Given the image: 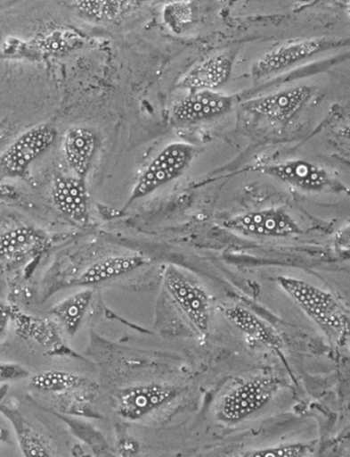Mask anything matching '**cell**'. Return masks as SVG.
I'll return each mask as SVG.
<instances>
[{"instance_id":"10","label":"cell","mask_w":350,"mask_h":457,"mask_svg":"<svg viewBox=\"0 0 350 457\" xmlns=\"http://www.w3.org/2000/svg\"><path fill=\"white\" fill-rule=\"evenodd\" d=\"M312 96L313 91L309 87L297 86L251 100L245 107L259 116L285 123L303 109Z\"/></svg>"},{"instance_id":"23","label":"cell","mask_w":350,"mask_h":457,"mask_svg":"<svg viewBox=\"0 0 350 457\" xmlns=\"http://www.w3.org/2000/svg\"><path fill=\"white\" fill-rule=\"evenodd\" d=\"M163 20L172 32L180 35L187 26L191 24L194 18L193 5L191 2H172L164 6Z\"/></svg>"},{"instance_id":"8","label":"cell","mask_w":350,"mask_h":457,"mask_svg":"<svg viewBox=\"0 0 350 457\" xmlns=\"http://www.w3.org/2000/svg\"><path fill=\"white\" fill-rule=\"evenodd\" d=\"M178 395L177 387L151 382L121 389L117 395L118 413L127 420H139L167 404Z\"/></svg>"},{"instance_id":"18","label":"cell","mask_w":350,"mask_h":457,"mask_svg":"<svg viewBox=\"0 0 350 457\" xmlns=\"http://www.w3.org/2000/svg\"><path fill=\"white\" fill-rule=\"evenodd\" d=\"M15 431L20 450L24 457H53L35 428L17 412H4Z\"/></svg>"},{"instance_id":"22","label":"cell","mask_w":350,"mask_h":457,"mask_svg":"<svg viewBox=\"0 0 350 457\" xmlns=\"http://www.w3.org/2000/svg\"><path fill=\"white\" fill-rule=\"evenodd\" d=\"M42 241L40 234L35 228L21 227L0 234V259L9 258L18 253L25 252Z\"/></svg>"},{"instance_id":"3","label":"cell","mask_w":350,"mask_h":457,"mask_svg":"<svg viewBox=\"0 0 350 457\" xmlns=\"http://www.w3.org/2000/svg\"><path fill=\"white\" fill-rule=\"evenodd\" d=\"M164 286L171 298L200 335L210 328L211 301L205 288L173 265L164 271Z\"/></svg>"},{"instance_id":"25","label":"cell","mask_w":350,"mask_h":457,"mask_svg":"<svg viewBox=\"0 0 350 457\" xmlns=\"http://www.w3.org/2000/svg\"><path fill=\"white\" fill-rule=\"evenodd\" d=\"M27 370L13 362H0V382L21 380L28 378Z\"/></svg>"},{"instance_id":"24","label":"cell","mask_w":350,"mask_h":457,"mask_svg":"<svg viewBox=\"0 0 350 457\" xmlns=\"http://www.w3.org/2000/svg\"><path fill=\"white\" fill-rule=\"evenodd\" d=\"M312 453V446L305 445V443L297 442L246 450V452L226 455L224 457H309Z\"/></svg>"},{"instance_id":"5","label":"cell","mask_w":350,"mask_h":457,"mask_svg":"<svg viewBox=\"0 0 350 457\" xmlns=\"http://www.w3.org/2000/svg\"><path fill=\"white\" fill-rule=\"evenodd\" d=\"M57 132L50 124H39L20 136L0 157V170L6 177L24 176L28 167L49 149Z\"/></svg>"},{"instance_id":"7","label":"cell","mask_w":350,"mask_h":457,"mask_svg":"<svg viewBox=\"0 0 350 457\" xmlns=\"http://www.w3.org/2000/svg\"><path fill=\"white\" fill-rule=\"evenodd\" d=\"M258 170L281 183L309 193L325 192L339 187L324 167L306 160H288L261 166Z\"/></svg>"},{"instance_id":"17","label":"cell","mask_w":350,"mask_h":457,"mask_svg":"<svg viewBox=\"0 0 350 457\" xmlns=\"http://www.w3.org/2000/svg\"><path fill=\"white\" fill-rule=\"evenodd\" d=\"M93 299L91 290L80 291L67 297L53 308L52 313L67 333L73 336L82 325L87 308Z\"/></svg>"},{"instance_id":"2","label":"cell","mask_w":350,"mask_h":457,"mask_svg":"<svg viewBox=\"0 0 350 457\" xmlns=\"http://www.w3.org/2000/svg\"><path fill=\"white\" fill-rule=\"evenodd\" d=\"M195 150L185 143H174L159 152L134 184L127 205L134 201L150 196L171 181L177 179L190 167Z\"/></svg>"},{"instance_id":"20","label":"cell","mask_w":350,"mask_h":457,"mask_svg":"<svg viewBox=\"0 0 350 457\" xmlns=\"http://www.w3.org/2000/svg\"><path fill=\"white\" fill-rule=\"evenodd\" d=\"M84 45V38L71 30H58L40 38L33 40L29 46L30 50H37L46 55H59L80 48Z\"/></svg>"},{"instance_id":"9","label":"cell","mask_w":350,"mask_h":457,"mask_svg":"<svg viewBox=\"0 0 350 457\" xmlns=\"http://www.w3.org/2000/svg\"><path fill=\"white\" fill-rule=\"evenodd\" d=\"M335 45L334 40L311 38L281 46L259 58L252 67V75L256 79L274 75L305 62L315 54L331 49Z\"/></svg>"},{"instance_id":"11","label":"cell","mask_w":350,"mask_h":457,"mask_svg":"<svg viewBox=\"0 0 350 457\" xmlns=\"http://www.w3.org/2000/svg\"><path fill=\"white\" fill-rule=\"evenodd\" d=\"M232 98L213 91L191 93L172 107L179 123H194L224 116L232 110Z\"/></svg>"},{"instance_id":"13","label":"cell","mask_w":350,"mask_h":457,"mask_svg":"<svg viewBox=\"0 0 350 457\" xmlns=\"http://www.w3.org/2000/svg\"><path fill=\"white\" fill-rule=\"evenodd\" d=\"M53 200L60 212L74 223L85 225L89 220V196L84 179L58 176L53 179Z\"/></svg>"},{"instance_id":"19","label":"cell","mask_w":350,"mask_h":457,"mask_svg":"<svg viewBox=\"0 0 350 457\" xmlns=\"http://www.w3.org/2000/svg\"><path fill=\"white\" fill-rule=\"evenodd\" d=\"M85 379L83 376L50 370L32 376L30 386L37 391L48 393H62L71 391L85 385Z\"/></svg>"},{"instance_id":"16","label":"cell","mask_w":350,"mask_h":457,"mask_svg":"<svg viewBox=\"0 0 350 457\" xmlns=\"http://www.w3.org/2000/svg\"><path fill=\"white\" fill-rule=\"evenodd\" d=\"M148 264V260L141 255H113L96 262L80 275L79 286H93L101 284L131 273Z\"/></svg>"},{"instance_id":"12","label":"cell","mask_w":350,"mask_h":457,"mask_svg":"<svg viewBox=\"0 0 350 457\" xmlns=\"http://www.w3.org/2000/svg\"><path fill=\"white\" fill-rule=\"evenodd\" d=\"M232 66L233 57L230 54L215 55L188 71L179 80L178 88L191 93L215 92L230 79Z\"/></svg>"},{"instance_id":"1","label":"cell","mask_w":350,"mask_h":457,"mask_svg":"<svg viewBox=\"0 0 350 457\" xmlns=\"http://www.w3.org/2000/svg\"><path fill=\"white\" fill-rule=\"evenodd\" d=\"M281 290L289 295L330 339L345 345L349 334V314L335 295L311 282L292 277H279Z\"/></svg>"},{"instance_id":"21","label":"cell","mask_w":350,"mask_h":457,"mask_svg":"<svg viewBox=\"0 0 350 457\" xmlns=\"http://www.w3.org/2000/svg\"><path fill=\"white\" fill-rule=\"evenodd\" d=\"M134 6L133 2H116V0H80L74 3V8L83 15L98 21H111L130 12Z\"/></svg>"},{"instance_id":"14","label":"cell","mask_w":350,"mask_h":457,"mask_svg":"<svg viewBox=\"0 0 350 457\" xmlns=\"http://www.w3.org/2000/svg\"><path fill=\"white\" fill-rule=\"evenodd\" d=\"M224 317L246 337L261 343L273 351L280 352L285 345L284 339L277 328L269 325L267 321L246 307L240 305L227 307L224 311Z\"/></svg>"},{"instance_id":"4","label":"cell","mask_w":350,"mask_h":457,"mask_svg":"<svg viewBox=\"0 0 350 457\" xmlns=\"http://www.w3.org/2000/svg\"><path fill=\"white\" fill-rule=\"evenodd\" d=\"M277 391V380L265 376L241 382L221 399L218 419L226 423L245 420L266 406Z\"/></svg>"},{"instance_id":"28","label":"cell","mask_w":350,"mask_h":457,"mask_svg":"<svg viewBox=\"0 0 350 457\" xmlns=\"http://www.w3.org/2000/svg\"><path fill=\"white\" fill-rule=\"evenodd\" d=\"M9 429L6 428L2 420H0V442H6L9 440Z\"/></svg>"},{"instance_id":"6","label":"cell","mask_w":350,"mask_h":457,"mask_svg":"<svg viewBox=\"0 0 350 457\" xmlns=\"http://www.w3.org/2000/svg\"><path fill=\"white\" fill-rule=\"evenodd\" d=\"M230 230L248 237L284 238L301 234L297 221L282 208L248 212L224 221Z\"/></svg>"},{"instance_id":"26","label":"cell","mask_w":350,"mask_h":457,"mask_svg":"<svg viewBox=\"0 0 350 457\" xmlns=\"http://www.w3.org/2000/svg\"><path fill=\"white\" fill-rule=\"evenodd\" d=\"M334 245L336 251L339 252L341 254L347 255L349 253V228L346 226L342 228L341 230L336 234V237L334 239Z\"/></svg>"},{"instance_id":"27","label":"cell","mask_w":350,"mask_h":457,"mask_svg":"<svg viewBox=\"0 0 350 457\" xmlns=\"http://www.w3.org/2000/svg\"><path fill=\"white\" fill-rule=\"evenodd\" d=\"M12 314L10 306L0 301V337H2L6 328H8Z\"/></svg>"},{"instance_id":"15","label":"cell","mask_w":350,"mask_h":457,"mask_svg":"<svg viewBox=\"0 0 350 457\" xmlns=\"http://www.w3.org/2000/svg\"><path fill=\"white\" fill-rule=\"evenodd\" d=\"M97 141L96 134L86 127H73L64 134V157L77 178L84 179L89 172Z\"/></svg>"}]
</instances>
